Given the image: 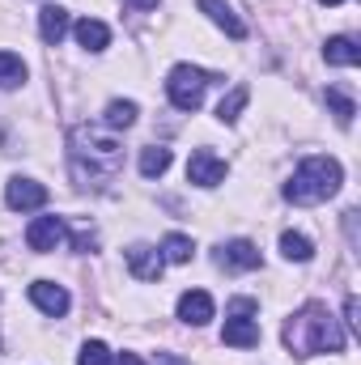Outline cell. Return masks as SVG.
Here are the masks:
<instances>
[{
  "label": "cell",
  "mask_w": 361,
  "mask_h": 365,
  "mask_svg": "<svg viewBox=\"0 0 361 365\" xmlns=\"http://www.w3.org/2000/svg\"><path fill=\"white\" fill-rule=\"evenodd\" d=\"M39 34H43L47 47H60L64 34H68V9H60V4H43V9H39Z\"/></svg>",
  "instance_id": "12"
},
{
  "label": "cell",
  "mask_w": 361,
  "mask_h": 365,
  "mask_svg": "<svg viewBox=\"0 0 361 365\" xmlns=\"http://www.w3.org/2000/svg\"><path fill=\"white\" fill-rule=\"evenodd\" d=\"M77 365H111V349H106L102 340H90V344L81 349V357H77Z\"/></svg>",
  "instance_id": "24"
},
{
  "label": "cell",
  "mask_w": 361,
  "mask_h": 365,
  "mask_svg": "<svg viewBox=\"0 0 361 365\" xmlns=\"http://www.w3.org/2000/svg\"><path fill=\"white\" fill-rule=\"evenodd\" d=\"M200 4V13H208V21L217 26V30H225L230 38H247V26L238 21V13L225 4V0H195Z\"/></svg>",
  "instance_id": "13"
},
{
  "label": "cell",
  "mask_w": 361,
  "mask_h": 365,
  "mask_svg": "<svg viewBox=\"0 0 361 365\" xmlns=\"http://www.w3.org/2000/svg\"><path fill=\"white\" fill-rule=\"evenodd\" d=\"M340 182H345V170L336 158H306L293 170V179L285 182V200L289 204H323L340 191Z\"/></svg>",
  "instance_id": "3"
},
{
  "label": "cell",
  "mask_w": 361,
  "mask_h": 365,
  "mask_svg": "<svg viewBox=\"0 0 361 365\" xmlns=\"http://www.w3.org/2000/svg\"><path fill=\"white\" fill-rule=\"evenodd\" d=\"M30 302H34L43 314H51V319L68 314V289L56 284V280H34V284H30Z\"/></svg>",
  "instance_id": "9"
},
{
  "label": "cell",
  "mask_w": 361,
  "mask_h": 365,
  "mask_svg": "<svg viewBox=\"0 0 361 365\" xmlns=\"http://www.w3.org/2000/svg\"><path fill=\"white\" fill-rule=\"evenodd\" d=\"M68 145H73V179L81 182V187H106V182L119 175V166H123L119 136L102 132L98 123L73 128Z\"/></svg>",
  "instance_id": "1"
},
{
  "label": "cell",
  "mask_w": 361,
  "mask_h": 365,
  "mask_svg": "<svg viewBox=\"0 0 361 365\" xmlns=\"http://www.w3.org/2000/svg\"><path fill=\"white\" fill-rule=\"evenodd\" d=\"M285 344L298 353V357H310V353H340L345 349V331L340 323L332 319V310L323 302H306L289 323H285Z\"/></svg>",
  "instance_id": "2"
},
{
  "label": "cell",
  "mask_w": 361,
  "mask_h": 365,
  "mask_svg": "<svg viewBox=\"0 0 361 365\" xmlns=\"http://www.w3.org/2000/svg\"><path fill=\"white\" fill-rule=\"evenodd\" d=\"M323 60L327 64H340V68H353V64H361V47L353 43V38H327V47H323Z\"/></svg>",
  "instance_id": "15"
},
{
  "label": "cell",
  "mask_w": 361,
  "mask_h": 365,
  "mask_svg": "<svg viewBox=\"0 0 361 365\" xmlns=\"http://www.w3.org/2000/svg\"><path fill=\"white\" fill-rule=\"evenodd\" d=\"M247 98H251V90H247V86H234V90H230V98H221L217 119H221V123H234V119H238V110L247 106Z\"/></svg>",
  "instance_id": "22"
},
{
  "label": "cell",
  "mask_w": 361,
  "mask_h": 365,
  "mask_svg": "<svg viewBox=\"0 0 361 365\" xmlns=\"http://www.w3.org/2000/svg\"><path fill=\"white\" fill-rule=\"evenodd\" d=\"M361 306H357V297H353V293H349V297H345V323H349V331H361Z\"/></svg>",
  "instance_id": "25"
},
{
  "label": "cell",
  "mask_w": 361,
  "mask_h": 365,
  "mask_svg": "<svg viewBox=\"0 0 361 365\" xmlns=\"http://www.w3.org/2000/svg\"><path fill=\"white\" fill-rule=\"evenodd\" d=\"M77 43H81L86 51H102V47L111 43V30H106L98 17H81V21H77Z\"/></svg>",
  "instance_id": "17"
},
{
  "label": "cell",
  "mask_w": 361,
  "mask_h": 365,
  "mask_svg": "<svg viewBox=\"0 0 361 365\" xmlns=\"http://www.w3.org/2000/svg\"><path fill=\"white\" fill-rule=\"evenodd\" d=\"M4 204H9L13 212H34V208L47 204V187L17 175V179H9V187H4Z\"/></svg>",
  "instance_id": "6"
},
{
  "label": "cell",
  "mask_w": 361,
  "mask_h": 365,
  "mask_svg": "<svg viewBox=\"0 0 361 365\" xmlns=\"http://www.w3.org/2000/svg\"><path fill=\"white\" fill-rule=\"evenodd\" d=\"M251 314H255V302L251 297H238L230 306V319H225V331H221V340L230 349H255L260 344V323Z\"/></svg>",
  "instance_id": "5"
},
{
  "label": "cell",
  "mask_w": 361,
  "mask_h": 365,
  "mask_svg": "<svg viewBox=\"0 0 361 365\" xmlns=\"http://www.w3.org/2000/svg\"><path fill=\"white\" fill-rule=\"evenodd\" d=\"M191 251H195V247H191L187 234H166V238H162V259H171V264H187Z\"/></svg>",
  "instance_id": "21"
},
{
  "label": "cell",
  "mask_w": 361,
  "mask_h": 365,
  "mask_svg": "<svg viewBox=\"0 0 361 365\" xmlns=\"http://www.w3.org/2000/svg\"><path fill=\"white\" fill-rule=\"evenodd\" d=\"M166 170H171V149H166V145L141 149V175H145V179H162Z\"/></svg>",
  "instance_id": "18"
},
{
  "label": "cell",
  "mask_w": 361,
  "mask_h": 365,
  "mask_svg": "<svg viewBox=\"0 0 361 365\" xmlns=\"http://www.w3.org/2000/svg\"><path fill=\"white\" fill-rule=\"evenodd\" d=\"M327 106L336 110V123H340V128H349V123H353V115H357V106H353V98H349L345 90H336V86L327 90Z\"/></svg>",
  "instance_id": "23"
},
{
  "label": "cell",
  "mask_w": 361,
  "mask_h": 365,
  "mask_svg": "<svg viewBox=\"0 0 361 365\" xmlns=\"http://www.w3.org/2000/svg\"><path fill=\"white\" fill-rule=\"evenodd\" d=\"M162 268H166V259L158 247H145V242L128 247V272L136 280H162Z\"/></svg>",
  "instance_id": "10"
},
{
  "label": "cell",
  "mask_w": 361,
  "mask_h": 365,
  "mask_svg": "<svg viewBox=\"0 0 361 365\" xmlns=\"http://www.w3.org/2000/svg\"><path fill=\"white\" fill-rule=\"evenodd\" d=\"M221 179H225V162H221L213 149H195L191 162H187V182H195V187H217Z\"/></svg>",
  "instance_id": "8"
},
{
  "label": "cell",
  "mask_w": 361,
  "mask_h": 365,
  "mask_svg": "<svg viewBox=\"0 0 361 365\" xmlns=\"http://www.w3.org/2000/svg\"><path fill=\"white\" fill-rule=\"evenodd\" d=\"M60 242H64V221H60V217H34V221H30V230H26V247H30V251L47 255V251H56Z\"/></svg>",
  "instance_id": "7"
},
{
  "label": "cell",
  "mask_w": 361,
  "mask_h": 365,
  "mask_svg": "<svg viewBox=\"0 0 361 365\" xmlns=\"http://www.w3.org/2000/svg\"><path fill=\"white\" fill-rule=\"evenodd\" d=\"M208 86H213V77L204 68H195V64H175L171 77H166V93H171V102L179 110H200Z\"/></svg>",
  "instance_id": "4"
},
{
  "label": "cell",
  "mask_w": 361,
  "mask_h": 365,
  "mask_svg": "<svg viewBox=\"0 0 361 365\" xmlns=\"http://www.w3.org/2000/svg\"><path fill=\"white\" fill-rule=\"evenodd\" d=\"M280 255L293 259V264H310V259H315V242H310L306 234L285 230V234H280Z\"/></svg>",
  "instance_id": "16"
},
{
  "label": "cell",
  "mask_w": 361,
  "mask_h": 365,
  "mask_svg": "<svg viewBox=\"0 0 361 365\" xmlns=\"http://www.w3.org/2000/svg\"><path fill=\"white\" fill-rule=\"evenodd\" d=\"M179 319L191 323V327H204V323L213 319V297H208L204 289H187L179 297Z\"/></svg>",
  "instance_id": "14"
},
{
  "label": "cell",
  "mask_w": 361,
  "mask_h": 365,
  "mask_svg": "<svg viewBox=\"0 0 361 365\" xmlns=\"http://www.w3.org/2000/svg\"><path fill=\"white\" fill-rule=\"evenodd\" d=\"M123 4H128V9H153L158 0H123Z\"/></svg>",
  "instance_id": "27"
},
{
  "label": "cell",
  "mask_w": 361,
  "mask_h": 365,
  "mask_svg": "<svg viewBox=\"0 0 361 365\" xmlns=\"http://www.w3.org/2000/svg\"><path fill=\"white\" fill-rule=\"evenodd\" d=\"M319 4H345V0H319Z\"/></svg>",
  "instance_id": "28"
},
{
  "label": "cell",
  "mask_w": 361,
  "mask_h": 365,
  "mask_svg": "<svg viewBox=\"0 0 361 365\" xmlns=\"http://www.w3.org/2000/svg\"><path fill=\"white\" fill-rule=\"evenodd\" d=\"M26 81V64L13 51H0V90H17Z\"/></svg>",
  "instance_id": "20"
},
{
  "label": "cell",
  "mask_w": 361,
  "mask_h": 365,
  "mask_svg": "<svg viewBox=\"0 0 361 365\" xmlns=\"http://www.w3.org/2000/svg\"><path fill=\"white\" fill-rule=\"evenodd\" d=\"M136 115H141V110H136V102L115 98V102L106 106V128H111V132H123V128H132V123H136Z\"/></svg>",
  "instance_id": "19"
},
{
  "label": "cell",
  "mask_w": 361,
  "mask_h": 365,
  "mask_svg": "<svg viewBox=\"0 0 361 365\" xmlns=\"http://www.w3.org/2000/svg\"><path fill=\"white\" fill-rule=\"evenodd\" d=\"M217 259H221V268H238V272H251V268H260V264H264V259H260V247H255V242H247V238L225 242Z\"/></svg>",
  "instance_id": "11"
},
{
  "label": "cell",
  "mask_w": 361,
  "mask_h": 365,
  "mask_svg": "<svg viewBox=\"0 0 361 365\" xmlns=\"http://www.w3.org/2000/svg\"><path fill=\"white\" fill-rule=\"evenodd\" d=\"M115 365H145V361H141L136 353H119V361H115Z\"/></svg>",
  "instance_id": "26"
}]
</instances>
